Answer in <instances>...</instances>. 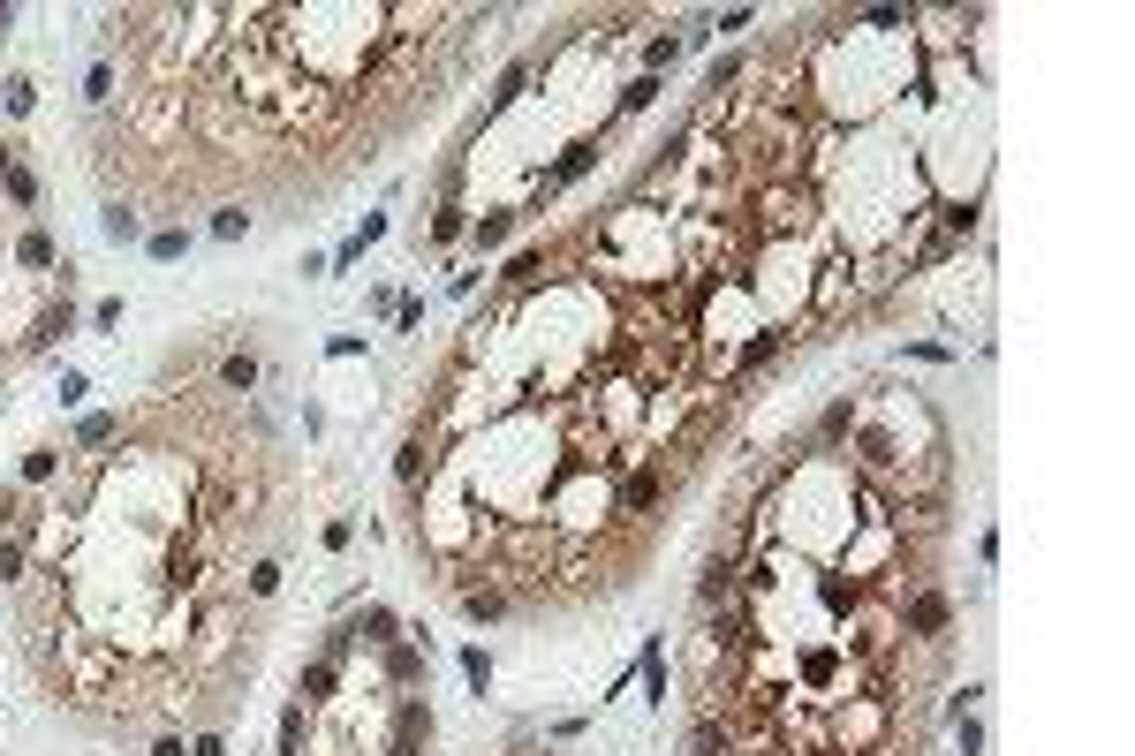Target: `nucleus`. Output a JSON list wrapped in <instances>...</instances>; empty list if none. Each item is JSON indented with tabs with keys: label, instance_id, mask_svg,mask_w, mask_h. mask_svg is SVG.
I'll return each instance as SVG.
<instances>
[{
	"label": "nucleus",
	"instance_id": "1",
	"mask_svg": "<svg viewBox=\"0 0 1135 756\" xmlns=\"http://www.w3.org/2000/svg\"><path fill=\"white\" fill-rule=\"evenodd\" d=\"M432 749V712H424L417 696H402V712H394V756H424Z\"/></svg>",
	"mask_w": 1135,
	"mask_h": 756
},
{
	"label": "nucleus",
	"instance_id": "2",
	"mask_svg": "<svg viewBox=\"0 0 1135 756\" xmlns=\"http://www.w3.org/2000/svg\"><path fill=\"white\" fill-rule=\"evenodd\" d=\"M69 326H77V303H69V295H61V303H45V310H39V326L23 334V356H39V348H53V340L69 334Z\"/></svg>",
	"mask_w": 1135,
	"mask_h": 756
},
{
	"label": "nucleus",
	"instance_id": "3",
	"mask_svg": "<svg viewBox=\"0 0 1135 756\" xmlns=\"http://www.w3.org/2000/svg\"><path fill=\"white\" fill-rule=\"evenodd\" d=\"M463 613H469V621H500V613H507V590L500 583H493V590H463Z\"/></svg>",
	"mask_w": 1135,
	"mask_h": 756
},
{
	"label": "nucleus",
	"instance_id": "4",
	"mask_svg": "<svg viewBox=\"0 0 1135 756\" xmlns=\"http://www.w3.org/2000/svg\"><path fill=\"white\" fill-rule=\"evenodd\" d=\"M212 235H220V243H243V235H251V212H243V205H227L220 219H212Z\"/></svg>",
	"mask_w": 1135,
	"mask_h": 756
},
{
	"label": "nucleus",
	"instance_id": "5",
	"mask_svg": "<svg viewBox=\"0 0 1135 756\" xmlns=\"http://www.w3.org/2000/svg\"><path fill=\"white\" fill-rule=\"evenodd\" d=\"M16 257H23V265H31V273H45V265H53V243H45L39 227H31V235H23V243H16Z\"/></svg>",
	"mask_w": 1135,
	"mask_h": 756
},
{
	"label": "nucleus",
	"instance_id": "6",
	"mask_svg": "<svg viewBox=\"0 0 1135 756\" xmlns=\"http://www.w3.org/2000/svg\"><path fill=\"white\" fill-rule=\"evenodd\" d=\"M99 227H107V235H114V243H129V235H136V212H129L122 197H114V205H107V219H99Z\"/></svg>",
	"mask_w": 1135,
	"mask_h": 756
},
{
	"label": "nucleus",
	"instance_id": "7",
	"mask_svg": "<svg viewBox=\"0 0 1135 756\" xmlns=\"http://www.w3.org/2000/svg\"><path fill=\"white\" fill-rule=\"evenodd\" d=\"M53 469H61V447H39V454H31V462H23V484H45V477H53Z\"/></svg>",
	"mask_w": 1135,
	"mask_h": 756
},
{
	"label": "nucleus",
	"instance_id": "8",
	"mask_svg": "<svg viewBox=\"0 0 1135 756\" xmlns=\"http://www.w3.org/2000/svg\"><path fill=\"white\" fill-rule=\"evenodd\" d=\"M8 197H16V205H39V174H31V167H8Z\"/></svg>",
	"mask_w": 1135,
	"mask_h": 756
},
{
	"label": "nucleus",
	"instance_id": "9",
	"mask_svg": "<svg viewBox=\"0 0 1135 756\" xmlns=\"http://www.w3.org/2000/svg\"><path fill=\"white\" fill-rule=\"evenodd\" d=\"M0 583H23V538H0Z\"/></svg>",
	"mask_w": 1135,
	"mask_h": 756
},
{
	"label": "nucleus",
	"instance_id": "10",
	"mask_svg": "<svg viewBox=\"0 0 1135 756\" xmlns=\"http://www.w3.org/2000/svg\"><path fill=\"white\" fill-rule=\"evenodd\" d=\"M659 99V76H636L629 91H621V114H636V106H651Z\"/></svg>",
	"mask_w": 1135,
	"mask_h": 756
},
{
	"label": "nucleus",
	"instance_id": "11",
	"mask_svg": "<svg viewBox=\"0 0 1135 756\" xmlns=\"http://www.w3.org/2000/svg\"><path fill=\"white\" fill-rule=\"evenodd\" d=\"M182 251H190V227H160L152 235V257H182Z\"/></svg>",
	"mask_w": 1135,
	"mask_h": 756
},
{
	"label": "nucleus",
	"instance_id": "12",
	"mask_svg": "<svg viewBox=\"0 0 1135 756\" xmlns=\"http://www.w3.org/2000/svg\"><path fill=\"white\" fill-rule=\"evenodd\" d=\"M507 227H515V212H485V219H477V251H485V243H500Z\"/></svg>",
	"mask_w": 1135,
	"mask_h": 756
},
{
	"label": "nucleus",
	"instance_id": "13",
	"mask_svg": "<svg viewBox=\"0 0 1135 756\" xmlns=\"http://www.w3.org/2000/svg\"><path fill=\"white\" fill-rule=\"evenodd\" d=\"M152 756H182V734H160V742H152Z\"/></svg>",
	"mask_w": 1135,
	"mask_h": 756
}]
</instances>
